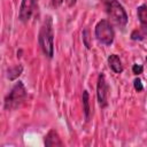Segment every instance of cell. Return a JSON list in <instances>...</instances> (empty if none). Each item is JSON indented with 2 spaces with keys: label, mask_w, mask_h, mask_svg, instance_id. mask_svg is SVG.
Returning a JSON list of instances; mask_svg holds the SVG:
<instances>
[{
  "label": "cell",
  "mask_w": 147,
  "mask_h": 147,
  "mask_svg": "<svg viewBox=\"0 0 147 147\" xmlns=\"http://www.w3.org/2000/svg\"><path fill=\"white\" fill-rule=\"evenodd\" d=\"M38 40L44 54L47 57L52 59L54 55V32H53V22L51 16H47L42 25L40 26Z\"/></svg>",
  "instance_id": "1"
},
{
  "label": "cell",
  "mask_w": 147,
  "mask_h": 147,
  "mask_svg": "<svg viewBox=\"0 0 147 147\" xmlns=\"http://www.w3.org/2000/svg\"><path fill=\"white\" fill-rule=\"evenodd\" d=\"M105 6L106 13L114 24L123 29L127 23V14L124 7L118 2V0H101Z\"/></svg>",
  "instance_id": "2"
},
{
  "label": "cell",
  "mask_w": 147,
  "mask_h": 147,
  "mask_svg": "<svg viewBox=\"0 0 147 147\" xmlns=\"http://www.w3.org/2000/svg\"><path fill=\"white\" fill-rule=\"evenodd\" d=\"M26 98V90L25 86L22 82H16L15 85L13 86L11 91L6 95L5 102H3V108L6 110H13L16 109Z\"/></svg>",
  "instance_id": "3"
},
{
  "label": "cell",
  "mask_w": 147,
  "mask_h": 147,
  "mask_svg": "<svg viewBox=\"0 0 147 147\" xmlns=\"http://www.w3.org/2000/svg\"><path fill=\"white\" fill-rule=\"evenodd\" d=\"M94 32H95V37L98 41H100L101 44L106 46H110L113 44L114 38H115V32L109 21L101 20L100 22H98V24L95 25Z\"/></svg>",
  "instance_id": "4"
},
{
  "label": "cell",
  "mask_w": 147,
  "mask_h": 147,
  "mask_svg": "<svg viewBox=\"0 0 147 147\" xmlns=\"http://www.w3.org/2000/svg\"><path fill=\"white\" fill-rule=\"evenodd\" d=\"M96 98L99 106L101 108H106L108 105L107 98H108V84L106 82V77L103 74H100L98 77V84H96Z\"/></svg>",
  "instance_id": "5"
},
{
  "label": "cell",
  "mask_w": 147,
  "mask_h": 147,
  "mask_svg": "<svg viewBox=\"0 0 147 147\" xmlns=\"http://www.w3.org/2000/svg\"><path fill=\"white\" fill-rule=\"evenodd\" d=\"M38 0H22L18 11V18L22 22H28L34 10Z\"/></svg>",
  "instance_id": "6"
},
{
  "label": "cell",
  "mask_w": 147,
  "mask_h": 147,
  "mask_svg": "<svg viewBox=\"0 0 147 147\" xmlns=\"http://www.w3.org/2000/svg\"><path fill=\"white\" fill-rule=\"evenodd\" d=\"M45 145H46L47 147H54V146H62L63 142H62V140H61L59 133H57L54 129H52V130H49V132L45 136Z\"/></svg>",
  "instance_id": "7"
},
{
  "label": "cell",
  "mask_w": 147,
  "mask_h": 147,
  "mask_svg": "<svg viewBox=\"0 0 147 147\" xmlns=\"http://www.w3.org/2000/svg\"><path fill=\"white\" fill-rule=\"evenodd\" d=\"M137 14H138V20L140 22L141 29L147 34V6L146 5L139 6L137 9Z\"/></svg>",
  "instance_id": "8"
},
{
  "label": "cell",
  "mask_w": 147,
  "mask_h": 147,
  "mask_svg": "<svg viewBox=\"0 0 147 147\" xmlns=\"http://www.w3.org/2000/svg\"><path fill=\"white\" fill-rule=\"evenodd\" d=\"M108 64L110 67V69L116 72V74H121L123 71V64L121 62V59L116 55V54H111L108 57Z\"/></svg>",
  "instance_id": "9"
},
{
  "label": "cell",
  "mask_w": 147,
  "mask_h": 147,
  "mask_svg": "<svg viewBox=\"0 0 147 147\" xmlns=\"http://www.w3.org/2000/svg\"><path fill=\"white\" fill-rule=\"evenodd\" d=\"M22 72H23V67L21 64H16L7 70V77L9 80H15Z\"/></svg>",
  "instance_id": "10"
},
{
  "label": "cell",
  "mask_w": 147,
  "mask_h": 147,
  "mask_svg": "<svg viewBox=\"0 0 147 147\" xmlns=\"http://www.w3.org/2000/svg\"><path fill=\"white\" fill-rule=\"evenodd\" d=\"M83 106H84V113H85V118H86V122L90 121V114H91V109H90V95H88V92L85 90L83 91Z\"/></svg>",
  "instance_id": "11"
},
{
  "label": "cell",
  "mask_w": 147,
  "mask_h": 147,
  "mask_svg": "<svg viewBox=\"0 0 147 147\" xmlns=\"http://www.w3.org/2000/svg\"><path fill=\"white\" fill-rule=\"evenodd\" d=\"M83 42L86 46L87 49H90L92 47V40H91V34H90V30L85 29L83 31Z\"/></svg>",
  "instance_id": "12"
},
{
  "label": "cell",
  "mask_w": 147,
  "mask_h": 147,
  "mask_svg": "<svg viewBox=\"0 0 147 147\" xmlns=\"http://www.w3.org/2000/svg\"><path fill=\"white\" fill-rule=\"evenodd\" d=\"M133 86H134V90H136L137 92H141V91L144 90V85H142L140 78H136V79L133 80Z\"/></svg>",
  "instance_id": "13"
},
{
  "label": "cell",
  "mask_w": 147,
  "mask_h": 147,
  "mask_svg": "<svg viewBox=\"0 0 147 147\" xmlns=\"http://www.w3.org/2000/svg\"><path fill=\"white\" fill-rule=\"evenodd\" d=\"M142 71H144V67H142L141 64H133V67H132V72H133L136 76L142 74Z\"/></svg>",
  "instance_id": "14"
},
{
  "label": "cell",
  "mask_w": 147,
  "mask_h": 147,
  "mask_svg": "<svg viewBox=\"0 0 147 147\" xmlns=\"http://www.w3.org/2000/svg\"><path fill=\"white\" fill-rule=\"evenodd\" d=\"M131 38L133 40H141V39H144V34L139 30H134L132 32V34H131Z\"/></svg>",
  "instance_id": "15"
},
{
  "label": "cell",
  "mask_w": 147,
  "mask_h": 147,
  "mask_svg": "<svg viewBox=\"0 0 147 147\" xmlns=\"http://www.w3.org/2000/svg\"><path fill=\"white\" fill-rule=\"evenodd\" d=\"M62 2H63V0H52V6L54 8H57L62 5Z\"/></svg>",
  "instance_id": "16"
},
{
  "label": "cell",
  "mask_w": 147,
  "mask_h": 147,
  "mask_svg": "<svg viewBox=\"0 0 147 147\" xmlns=\"http://www.w3.org/2000/svg\"><path fill=\"white\" fill-rule=\"evenodd\" d=\"M65 1H67L68 7H74L76 5V2H77V0H65Z\"/></svg>",
  "instance_id": "17"
},
{
  "label": "cell",
  "mask_w": 147,
  "mask_h": 147,
  "mask_svg": "<svg viewBox=\"0 0 147 147\" xmlns=\"http://www.w3.org/2000/svg\"><path fill=\"white\" fill-rule=\"evenodd\" d=\"M146 61H147V57H146Z\"/></svg>",
  "instance_id": "18"
}]
</instances>
